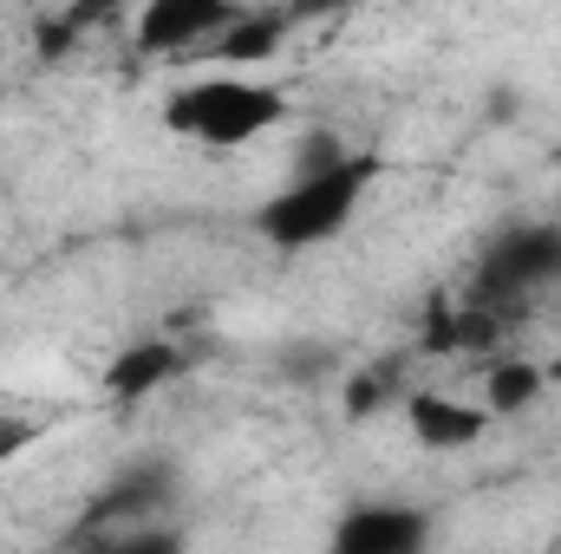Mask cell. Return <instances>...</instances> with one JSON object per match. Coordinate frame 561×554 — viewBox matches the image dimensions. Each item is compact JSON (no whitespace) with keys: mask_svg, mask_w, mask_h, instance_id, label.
I'll return each mask as SVG.
<instances>
[{"mask_svg":"<svg viewBox=\"0 0 561 554\" xmlns=\"http://www.w3.org/2000/svg\"><path fill=\"white\" fill-rule=\"evenodd\" d=\"M379 176H386V157H379V150L327 143V150H313L280 189H268V196L249 209V229H255V242H268L275 255H313V249L340 242V235L359 222V209H366V196H373Z\"/></svg>","mask_w":561,"mask_h":554,"instance_id":"1","label":"cell"},{"mask_svg":"<svg viewBox=\"0 0 561 554\" xmlns=\"http://www.w3.org/2000/svg\"><path fill=\"white\" fill-rule=\"evenodd\" d=\"M157 118L170 138L196 143V150H249V143L275 138L280 125H294V99L242 66H222V72H196L170 85Z\"/></svg>","mask_w":561,"mask_h":554,"instance_id":"2","label":"cell"},{"mask_svg":"<svg viewBox=\"0 0 561 554\" xmlns=\"http://www.w3.org/2000/svg\"><path fill=\"white\" fill-rule=\"evenodd\" d=\"M549 287H561V222H503L477 255L470 300L503 313V307L549 293Z\"/></svg>","mask_w":561,"mask_h":554,"instance_id":"3","label":"cell"},{"mask_svg":"<svg viewBox=\"0 0 561 554\" xmlns=\"http://www.w3.org/2000/svg\"><path fill=\"white\" fill-rule=\"evenodd\" d=\"M431 535H437L431 509L424 503H405V496H359L327 529V542L340 554H424Z\"/></svg>","mask_w":561,"mask_h":554,"instance_id":"4","label":"cell"},{"mask_svg":"<svg viewBox=\"0 0 561 554\" xmlns=\"http://www.w3.org/2000/svg\"><path fill=\"white\" fill-rule=\"evenodd\" d=\"M242 20L236 0H144L138 7V53L144 59H176L196 46H216Z\"/></svg>","mask_w":561,"mask_h":554,"instance_id":"5","label":"cell"},{"mask_svg":"<svg viewBox=\"0 0 561 554\" xmlns=\"http://www.w3.org/2000/svg\"><path fill=\"white\" fill-rule=\"evenodd\" d=\"M490 405L483 399H450V392H405V430L419 450L437 457H457V450H477L490 437Z\"/></svg>","mask_w":561,"mask_h":554,"instance_id":"6","label":"cell"},{"mask_svg":"<svg viewBox=\"0 0 561 554\" xmlns=\"http://www.w3.org/2000/svg\"><path fill=\"white\" fill-rule=\"evenodd\" d=\"M163 503H176V470H170V463H157V457H138V463H125L112 483H99V489H92V509H85V529H79V535L112 529V522L157 516Z\"/></svg>","mask_w":561,"mask_h":554,"instance_id":"7","label":"cell"},{"mask_svg":"<svg viewBox=\"0 0 561 554\" xmlns=\"http://www.w3.org/2000/svg\"><path fill=\"white\" fill-rule=\"evenodd\" d=\"M183 346H170V339H131V346H118L112 353V366H105V379H99V392L112 399V405H150L163 385H176L183 379Z\"/></svg>","mask_w":561,"mask_h":554,"instance_id":"8","label":"cell"},{"mask_svg":"<svg viewBox=\"0 0 561 554\" xmlns=\"http://www.w3.org/2000/svg\"><path fill=\"white\" fill-rule=\"evenodd\" d=\"M542 392H549V372H542L536 359L503 353V359H490V372H483V405H490V417H496V424L536 412V405H542Z\"/></svg>","mask_w":561,"mask_h":554,"instance_id":"9","label":"cell"},{"mask_svg":"<svg viewBox=\"0 0 561 554\" xmlns=\"http://www.w3.org/2000/svg\"><path fill=\"white\" fill-rule=\"evenodd\" d=\"M125 7H144V0H66V13L53 20V33L72 39V33H85V26H99V20H112V13H125Z\"/></svg>","mask_w":561,"mask_h":554,"instance_id":"10","label":"cell"},{"mask_svg":"<svg viewBox=\"0 0 561 554\" xmlns=\"http://www.w3.org/2000/svg\"><path fill=\"white\" fill-rule=\"evenodd\" d=\"M33 437H39V430H33V424H26V417H0V463H7V457H13V450H26V443H33Z\"/></svg>","mask_w":561,"mask_h":554,"instance_id":"11","label":"cell"}]
</instances>
